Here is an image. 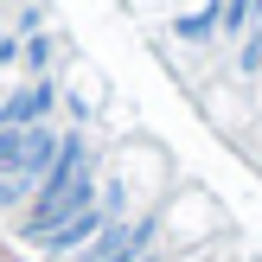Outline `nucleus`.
Here are the masks:
<instances>
[{
  "label": "nucleus",
  "instance_id": "423d86ee",
  "mask_svg": "<svg viewBox=\"0 0 262 262\" xmlns=\"http://www.w3.org/2000/svg\"><path fill=\"white\" fill-rule=\"evenodd\" d=\"M141 262H173V250H166V243H160V250H154V256H141Z\"/></svg>",
  "mask_w": 262,
  "mask_h": 262
},
{
  "label": "nucleus",
  "instance_id": "20e7f679",
  "mask_svg": "<svg viewBox=\"0 0 262 262\" xmlns=\"http://www.w3.org/2000/svg\"><path fill=\"white\" fill-rule=\"evenodd\" d=\"M58 102H64L58 77H26V83H13L0 96V128H38L58 115Z\"/></svg>",
  "mask_w": 262,
  "mask_h": 262
},
{
  "label": "nucleus",
  "instance_id": "f03ea898",
  "mask_svg": "<svg viewBox=\"0 0 262 262\" xmlns=\"http://www.w3.org/2000/svg\"><path fill=\"white\" fill-rule=\"evenodd\" d=\"M160 243H166L160 211H128V217H115V224H102L71 262H141V256L160 250Z\"/></svg>",
  "mask_w": 262,
  "mask_h": 262
},
{
  "label": "nucleus",
  "instance_id": "39448f33",
  "mask_svg": "<svg viewBox=\"0 0 262 262\" xmlns=\"http://www.w3.org/2000/svg\"><path fill=\"white\" fill-rule=\"evenodd\" d=\"M26 135H32V128H0V173H7V166L19 160V147H26Z\"/></svg>",
  "mask_w": 262,
  "mask_h": 262
},
{
  "label": "nucleus",
  "instance_id": "f257e3e1",
  "mask_svg": "<svg viewBox=\"0 0 262 262\" xmlns=\"http://www.w3.org/2000/svg\"><path fill=\"white\" fill-rule=\"evenodd\" d=\"M96 192H102V154H96V141H90L83 128H64L58 166L38 179L32 205L19 211V237L32 243V250H45L51 230H64L77 211H90V205H96Z\"/></svg>",
  "mask_w": 262,
  "mask_h": 262
},
{
  "label": "nucleus",
  "instance_id": "7ed1b4c3",
  "mask_svg": "<svg viewBox=\"0 0 262 262\" xmlns=\"http://www.w3.org/2000/svg\"><path fill=\"white\" fill-rule=\"evenodd\" d=\"M115 217H128V186H122V179H109V173H102V192H96V205H90V211H77V217H71L64 230H51V237H45V250H38V256H45V262H71V256L83 250V243L96 237L102 224H115Z\"/></svg>",
  "mask_w": 262,
  "mask_h": 262
}]
</instances>
